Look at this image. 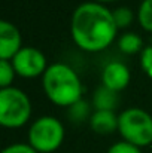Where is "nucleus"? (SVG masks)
<instances>
[{"label": "nucleus", "mask_w": 152, "mask_h": 153, "mask_svg": "<svg viewBox=\"0 0 152 153\" xmlns=\"http://www.w3.org/2000/svg\"><path fill=\"white\" fill-rule=\"evenodd\" d=\"M70 34L75 45L82 51L100 52L115 42L118 27L107 6L96 1H84L72 13Z\"/></svg>", "instance_id": "obj_1"}, {"label": "nucleus", "mask_w": 152, "mask_h": 153, "mask_svg": "<svg viewBox=\"0 0 152 153\" xmlns=\"http://www.w3.org/2000/svg\"><path fill=\"white\" fill-rule=\"evenodd\" d=\"M42 88L51 102L66 108L81 101L84 94L79 74L64 62L49 64L42 76Z\"/></svg>", "instance_id": "obj_2"}, {"label": "nucleus", "mask_w": 152, "mask_h": 153, "mask_svg": "<svg viewBox=\"0 0 152 153\" xmlns=\"http://www.w3.org/2000/svg\"><path fill=\"white\" fill-rule=\"evenodd\" d=\"M118 132L122 140L137 146L146 147L152 144V116L143 108L130 107L118 116Z\"/></svg>", "instance_id": "obj_3"}, {"label": "nucleus", "mask_w": 152, "mask_h": 153, "mask_svg": "<svg viewBox=\"0 0 152 153\" xmlns=\"http://www.w3.org/2000/svg\"><path fill=\"white\" fill-rule=\"evenodd\" d=\"M31 116V101L19 88L0 89V125L4 128H21Z\"/></svg>", "instance_id": "obj_4"}, {"label": "nucleus", "mask_w": 152, "mask_h": 153, "mask_svg": "<svg viewBox=\"0 0 152 153\" xmlns=\"http://www.w3.org/2000/svg\"><path fill=\"white\" fill-rule=\"evenodd\" d=\"M64 125L54 116H40L28 128V144L37 153H52L64 141Z\"/></svg>", "instance_id": "obj_5"}, {"label": "nucleus", "mask_w": 152, "mask_h": 153, "mask_svg": "<svg viewBox=\"0 0 152 153\" xmlns=\"http://www.w3.org/2000/svg\"><path fill=\"white\" fill-rule=\"evenodd\" d=\"M10 62L16 74L24 79L43 76V73L49 67L45 53L34 46H22V49L10 59Z\"/></svg>", "instance_id": "obj_6"}, {"label": "nucleus", "mask_w": 152, "mask_h": 153, "mask_svg": "<svg viewBox=\"0 0 152 153\" xmlns=\"http://www.w3.org/2000/svg\"><path fill=\"white\" fill-rule=\"evenodd\" d=\"M131 80L130 68L119 61H110L104 65L101 71V86H106L110 91L121 92L124 91Z\"/></svg>", "instance_id": "obj_7"}, {"label": "nucleus", "mask_w": 152, "mask_h": 153, "mask_svg": "<svg viewBox=\"0 0 152 153\" xmlns=\"http://www.w3.org/2000/svg\"><path fill=\"white\" fill-rule=\"evenodd\" d=\"M22 49V37L18 27L9 21H0V59L10 61Z\"/></svg>", "instance_id": "obj_8"}, {"label": "nucleus", "mask_w": 152, "mask_h": 153, "mask_svg": "<svg viewBox=\"0 0 152 153\" xmlns=\"http://www.w3.org/2000/svg\"><path fill=\"white\" fill-rule=\"evenodd\" d=\"M88 122L90 128L100 135H109L118 131V116L110 110H94Z\"/></svg>", "instance_id": "obj_9"}, {"label": "nucleus", "mask_w": 152, "mask_h": 153, "mask_svg": "<svg viewBox=\"0 0 152 153\" xmlns=\"http://www.w3.org/2000/svg\"><path fill=\"white\" fill-rule=\"evenodd\" d=\"M93 105L96 107V110L113 111L118 105V92L110 91L106 86H99L93 94Z\"/></svg>", "instance_id": "obj_10"}, {"label": "nucleus", "mask_w": 152, "mask_h": 153, "mask_svg": "<svg viewBox=\"0 0 152 153\" xmlns=\"http://www.w3.org/2000/svg\"><path fill=\"white\" fill-rule=\"evenodd\" d=\"M118 48L122 53L134 55V53H140L145 46H143V39L140 34H137L134 31H127V33L119 36Z\"/></svg>", "instance_id": "obj_11"}, {"label": "nucleus", "mask_w": 152, "mask_h": 153, "mask_svg": "<svg viewBox=\"0 0 152 153\" xmlns=\"http://www.w3.org/2000/svg\"><path fill=\"white\" fill-rule=\"evenodd\" d=\"M91 114H93L91 113V105H90V102L85 101V100H81V101L75 102L73 105H70L67 108V117L72 122H75V123H79V122L85 120L87 117L90 120Z\"/></svg>", "instance_id": "obj_12"}, {"label": "nucleus", "mask_w": 152, "mask_h": 153, "mask_svg": "<svg viewBox=\"0 0 152 153\" xmlns=\"http://www.w3.org/2000/svg\"><path fill=\"white\" fill-rule=\"evenodd\" d=\"M137 21L145 31L152 33V0H142L137 9Z\"/></svg>", "instance_id": "obj_13"}, {"label": "nucleus", "mask_w": 152, "mask_h": 153, "mask_svg": "<svg viewBox=\"0 0 152 153\" xmlns=\"http://www.w3.org/2000/svg\"><path fill=\"white\" fill-rule=\"evenodd\" d=\"M113 13V19H115V24L118 27V30H122V28H127L131 25L133 19H134V13L130 7H125V6H119L116 9L112 10Z\"/></svg>", "instance_id": "obj_14"}, {"label": "nucleus", "mask_w": 152, "mask_h": 153, "mask_svg": "<svg viewBox=\"0 0 152 153\" xmlns=\"http://www.w3.org/2000/svg\"><path fill=\"white\" fill-rule=\"evenodd\" d=\"M15 76H16V71L12 62L7 59H0V89L10 88L12 82L15 80Z\"/></svg>", "instance_id": "obj_15"}, {"label": "nucleus", "mask_w": 152, "mask_h": 153, "mask_svg": "<svg viewBox=\"0 0 152 153\" xmlns=\"http://www.w3.org/2000/svg\"><path fill=\"white\" fill-rule=\"evenodd\" d=\"M107 153H143V152H142L140 147H137V146H134V144H131V143H128L125 140H121V141L113 143L109 147Z\"/></svg>", "instance_id": "obj_16"}, {"label": "nucleus", "mask_w": 152, "mask_h": 153, "mask_svg": "<svg viewBox=\"0 0 152 153\" xmlns=\"http://www.w3.org/2000/svg\"><path fill=\"white\" fill-rule=\"evenodd\" d=\"M140 67L145 74L152 79V45H148L140 52Z\"/></svg>", "instance_id": "obj_17"}, {"label": "nucleus", "mask_w": 152, "mask_h": 153, "mask_svg": "<svg viewBox=\"0 0 152 153\" xmlns=\"http://www.w3.org/2000/svg\"><path fill=\"white\" fill-rule=\"evenodd\" d=\"M1 153H37L28 143H13L6 146Z\"/></svg>", "instance_id": "obj_18"}, {"label": "nucleus", "mask_w": 152, "mask_h": 153, "mask_svg": "<svg viewBox=\"0 0 152 153\" xmlns=\"http://www.w3.org/2000/svg\"><path fill=\"white\" fill-rule=\"evenodd\" d=\"M93 1H96V3H101V4H104V3H110V1H116V0H93Z\"/></svg>", "instance_id": "obj_19"}]
</instances>
